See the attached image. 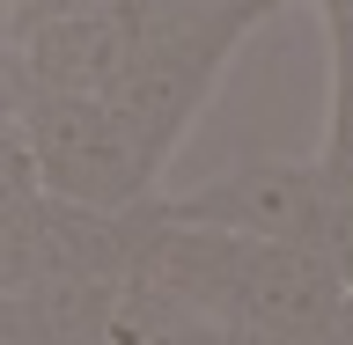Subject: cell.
<instances>
[{
  "label": "cell",
  "instance_id": "obj_7",
  "mask_svg": "<svg viewBox=\"0 0 353 345\" xmlns=\"http://www.w3.org/2000/svg\"><path fill=\"white\" fill-rule=\"evenodd\" d=\"M22 44H15V22H8V8H0V118H15V96H22Z\"/></svg>",
  "mask_w": 353,
  "mask_h": 345
},
{
  "label": "cell",
  "instance_id": "obj_2",
  "mask_svg": "<svg viewBox=\"0 0 353 345\" xmlns=\"http://www.w3.org/2000/svg\"><path fill=\"white\" fill-rule=\"evenodd\" d=\"M15 132L30 147L37 191L74 198V206H132V198L162 191L154 162L125 132V118L103 96H74V88L22 81L15 96Z\"/></svg>",
  "mask_w": 353,
  "mask_h": 345
},
{
  "label": "cell",
  "instance_id": "obj_10",
  "mask_svg": "<svg viewBox=\"0 0 353 345\" xmlns=\"http://www.w3.org/2000/svg\"><path fill=\"white\" fill-rule=\"evenodd\" d=\"M339 345H353V286H346V309H339Z\"/></svg>",
  "mask_w": 353,
  "mask_h": 345
},
{
  "label": "cell",
  "instance_id": "obj_9",
  "mask_svg": "<svg viewBox=\"0 0 353 345\" xmlns=\"http://www.w3.org/2000/svg\"><path fill=\"white\" fill-rule=\"evenodd\" d=\"M148 345H236L221 324H206V316H184V324H170L162 338H148Z\"/></svg>",
  "mask_w": 353,
  "mask_h": 345
},
{
  "label": "cell",
  "instance_id": "obj_1",
  "mask_svg": "<svg viewBox=\"0 0 353 345\" xmlns=\"http://www.w3.org/2000/svg\"><path fill=\"white\" fill-rule=\"evenodd\" d=\"M280 8L287 0H96L22 30L15 44L30 81L103 96L162 176L214 103L228 59Z\"/></svg>",
  "mask_w": 353,
  "mask_h": 345
},
{
  "label": "cell",
  "instance_id": "obj_3",
  "mask_svg": "<svg viewBox=\"0 0 353 345\" xmlns=\"http://www.w3.org/2000/svg\"><path fill=\"white\" fill-rule=\"evenodd\" d=\"M170 220L192 228H221V236H250V242H309L324 236L339 184L324 176L316 154H265V162H236V169L206 176L192 191H154Z\"/></svg>",
  "mask_w": 353,
  "mask_h": 345
},
{
  "label": "cell",
  "instance_id": "obj_5",
  "mask_svg": "<svg viewBox=\"0 0 353 345\" xmlns=\"http://www.w3.org/2000/svg\"><path fill=\"white\" fill-rule=\"evenodd\" d=\"M0 345H66V316L52 294H8L0 286Z\"/></svg>",
  "mask_w": 353,
  "mask_h": 345
},
{
  "label": "cell",
  "instance_id": "obj_4",
  "mask_svg": "<svg viewBox=\"0 0 353 345\" xmlns=\"http://www.w3.org/2000/svg\"><path fill=\"white\" fill-rule=\"evenodd\" d=\"M324 22V59H331V88H324V176L339 191H353V15L346 8H316Z\"/></svg>",
  "mask_w": 353,
  "mask_h": 345
},
{
  "label": "cell",
  "instance_id": "obj_8",
  "mask_svg": "<svg viewBox=\"0 0 353 345\" xmlns=\"http://www.w3.org/2000/svg\"><path fill=\"white\" fill-rule=\"evenodd\" d=\"M0 8H8V22H15V37H22V30H37L52 15H74V8H96V0H0Z\"/></svg>",
  "mask_w": 353,
  "mask_h": 345
},
{
  "label": "cell",
  "instance_id": "obj_6",
  "mask_svg": "<svg viewBox=\"0 0 353 345\" xmlns=\"http://www.w3.org/2000/svg\"><path fill=\"white\" fill-rule=\"evenodd\" d=\"M22 198H37V169H30V147H22L15 118H0V213H15Z\"/></svg>",
  "mask_w": 353,
  "mask_h": 345
}]
</instances>
